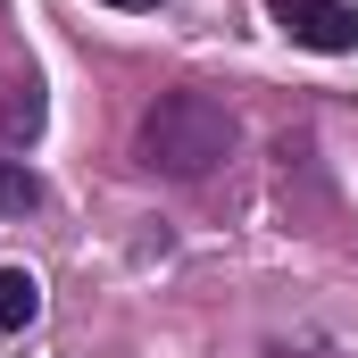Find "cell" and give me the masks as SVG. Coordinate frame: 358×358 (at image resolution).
<instances>
[{
    "instance_id": "1",
    "label": "cell",
    "mask_w": 358,
    "mask_h": 358,
    "mask_svg": "<svg viewBox=\"0 0 358 358\" xmlns=\"http://www.w3.org/2000/svg\"><path fill=\"white\" fill-rule=\"evenodd\" d=\"M234 142H242L234 108H225L217 92H200V84L159 92V100L142 108V125H134V159H142L150 176H167V183L217 176V159H234Z\"/></svg>"
},
{
    "instance_id": "2",
    "label": "cell",
    "mask_w": 358,
    "mask_h": 358,
    "mask_svg": "<svg viewBox=\"0 0 358 358\" xmlns=\"http://www.w3.org/2000/svg\"><path fill=\"white\" fill-rule=\"evenodd\" d=\"M267 17L300 42V50H325V59L358 50V8L350 0H267Z\"/></svg>"
},
{
    "instance_id": "3",
    "label": "cell",
    "mask_w": 358,
    "mask_h": 358,
    "mask_svg": "<svg viewBox=\"0 0 358 358\" xmlns=\"http://www.w3.org/2000/svg\"><path fill=\"white\" fill-rule=\"evenodd\" d=\"M42 125H50L42 76H34V67H0V142H34Z\"/></svg>"
},
{
    "instance_id": "4",
    "label": "cell",
    "mask_w": 358,
    "mask_h": 358,
    "mask_svg": "<svg viewBox=\"0 0 358 358\" xmlns=\"http://www.w3.org/2000/svg\"><path fill=\"white\" fill-rule=\"evenodd\" d=\"M34 317H42V283L25 267H0V334H25Z\"/></svg>"
},
{
    "instance_id": "5",
    "label": "cell",
    "mask_w": 358,
    "mask_h": 358,
    "mask_svg": "<svg viewBox=\"0 0 358 358\" xmlns=\"http://www.w3.org/2000/svg\"><path fill=\"white\" fill-rule=\"evenodd\" d=\"M34 208H42V176L17 150H0V217H34Z\"/></svg>"
},
{
    "instance_id": "6",
    "label": "cell",
    "mask_w": 358,
    "mask_h": 358,
    "mask_svg": "<svg viewBox=\"0 0 358 358\" xmlns=\"http://www.w3.org/2000/svg\"><path fill=\"white\" fill-rule=\"evenodd\" d=\"M108 8H159V0H108Z\"/></svg>"
}]
</instances>
